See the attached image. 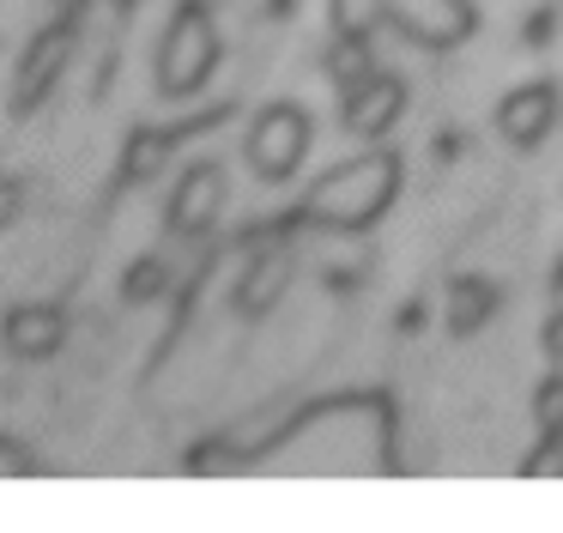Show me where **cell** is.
Returning a JSON list of instances; mask_svg holds the SVG:
<instances>
[{
  "mask_svg": "<svg viewBox=\"0 0 563 533\" xmlns=\"http://www.w3.org/2000/svg\"><path fill=\"white\" fill-rule=\"evenodd\" d=\"M400 104H406V85L388 79V73H369L364 85H352V91H345V128L364 133V140H382V133H388V121L400 116Z\"/></svg>",
  "mask_w": 563,
  "mask_h": 533,
  "instance_id": "52a82bcc",
  "label": "cell"
},
{
  "mask_svg": "<svg viewBox=\"0 0 563 533\" xmlns=\"http://www.w3.org/2000/svg\"><path fill=\"white\" fill-rule=\"evenodd\" d=\"M394 176H400V164H394V157H382V152L376 157H357V164L333 170V176L309 194V218L340 225V230L369 225V218L394 200Z\"/></svg>",
  "mask_w": 563,
  "mask_h": 533,
  "instance_id": "6da1fadb",
  "label": "cell"
},
{
  "mask_svg": "<svg viewBox=\"0 0 563 533\" xmlns=\"http://www.w3.org/2000/svg\"><path fill=\"white\" fill-rule=\"evenodd\" d=\"M219 206H224V176L212 164H195L170 194V230L176 237H200L219 218Z\"/></svg>",
  "mask_w": 563,
  "mask_h": 533,
  "instance_id": "8992f818",
  "label": "cell"
},
{
  "mask_svg": "<svg viewBox=\"0 0 563 533\" xmlns=\"http://www.w3.org/2000/svg\"><path fill=\"white\" fill-rule=\"evenodd\" d=\"M551 351H563V322H558V334H551Z\"/></svg>",
  "mask_w": 563,
  "mask_h": 533,
  "instance_id": "d6986e66",
  "label": "cell"
},
{
  "mask_svg": "<svg viewBox=\"0 0 563 533\" xmlns=\"http://www.w3.org/2000/svg\"><path fill=\"white\" fill-rule=\"evenodd\" d=\"M382 7H388V19L400 24L406 36H418V43H430V48L461 43V36L473 31L466 0H382Z\"/></svg>",
  "mask_w": 563,
  "mask_h": 533,
  "instance_id": "5b68a950",
  "label": "cell"
},
{
  "mask_svg": "<svg viewBox=\"0 0 563 533\" xmlns=\"http://www.w3.org/2000/svg\"><path fill=\"white\" fill-rule=\"evenodd\" d=\"M328 73H333V85H364L369 79V48H364V36H340L333 43V55H328Z\"/></svg>",
  "mask_w": 563,
  "mask_h": 533,
  "instance_id": "7c38bea8",
  "label": "cell"
},
{
  "mask_svg": "<svg viewBox=\"0 0 563 533\" xmlns=\"http://www.w3.org/2000/svg\"><path fill=\"white\" fill-rule=\"evenodd\" d=\"M551 116H558V97H551V85H521V91H509V97H503L497 128L509 133L515 145H533L539 133L551 128Z\"/></svg>",
  "mask_w": 563,
  "mask_h": 533,
  "instance_id": "9c48e42d",
  "label": "cell"
},
{
  "mask_svg": "<svg viewBox=\"0 0 563 533\" xmlns=\"http://www.w3.org/2000/svg\"><path fill=\"white\" fill-rule=\"evenodd\" d=\"M164 157H170V133L164 128H146L128 140V157H122V176L128 182H152L164 170Z\"/></svg>",
  "mask_w": 563,
  "mask_h": 533,
  "instance_id": "8fae6325",
  "label": "cell"
},
{
  "mask_svg": "<svg viewBox=\"0 0 563 533\" xmlns=\"http://www.w3.org/2000/svg\"><path fill=\"white\" fill-rule=\"evenodd\" d=\"M62 334H67V322L49 303H25V309L7 315V351H13V358H49V351L62 346Z\"/></svg>",
  "mask_w": 563,
  "mask_h": 533,
  "instance_id": "ba28073f",
  "label": "cell"
},
{
  "mask_svg": "<svg viewBox=\"0 0 563 533\" xmlns=\"http://www.w3.org/2000/svg\"><path fill=\"white\" fill-rule=\"evenodd\" d=\"M285 273H291V261H285L279 249L273 254H261L255 266H249V279H243V291H236V309H249V315H261L273 297L285 291Z\"/></svg>",
  "mask_w": 563,
  "mask_h": 533,
  "instance_id": "30bf717a",
  "label": "cell"
},
{
  "mask_svg": "<svg viewBox=\"0 0 563 533\" xmlns=\"http://www.w3.org/2000/svg\"><path fill=\"white\" fill-rule=\"evenodd\" d=\"M158 291H164V261L128 266V303H146V297H158Z\"/></svg>",
  "mask_w": 563,
  "mask_h": 533,
  "instance_id": "9a60e30c",
  "label": "cell"
},
{
  "mask_svg": "<svg viewBox=\"0 0 563 533\" xmlns=\"http://www.w3.org/2000/svg\"><path fill=\"white\" fill-rule=\"evenodd\" d=\"M382 19H388L382 0H333V24H340V36H369Z\"/></svg>",
  "mask_w": 563,
  "mask_h": 533,
  "instance_id": "4fadbf2b",
  "label": "cell"
},
{
  "mask_svg": "<svg viewBox=\"0 0 563 533\" xmlns=\"http://www.w3.org/2000/svg\"><path fill=\"white\" fill-rule=\"evenodd\" d=\"M74 61V24H49V31L37 36V43L25 48V61H19V91H13V109H37L43 97L55 91V79H62V67Z\"/></svg>",
  "mask_w": 563,
  "mask_h": 533,
  "instance_id": "277c9868",
  "label": "cell"
},
{
  "mask_svg": "<svg viewBox=\"0 0 563 533\" xmlns=\"http://www.w3.org/2000/svg\"><path fill=\"white\" fill-rule=\"evenodd\" d=\"M13 213H19V188H13L7 176H0V230L13 225Z\"/></svg>",
  "mask_w": 563,
  "mask_h": 533,
  "instance_id": "ac0fdd59",
  "label": "cell"
},
{
  "mask_svg": "<svg viewBox=\"0 0 563 533\" xmlns=\"http://www.w3.org/2000/svg\"><path fill=\"white\" fill-rule=\"evenodd\" d=\"M19 472H37L31 448H19L13 436H0V479H19Z\"/></svg>",
  "mask_w": 563,
  "mask_h": 533,
  "instance_id": "e0dca14e",
  "label": "cell"
},
{
  "mask_svg": "<svg viewBox=\"0 0 563 533\" xmlns=\"http://www.w3.org/2000/svg\"><path fill=\"white\" fill-rule=\"evenodd\" d=\"M539 424H545V431H563V376H551V382L539 388Z\"/></svg>",
  "mask_w": 563,
  "mask_h": 533,
  "instance_id": "2e32d148",
  "label": "cell"
},
{
  "mask_svg": "<svg viewBox=\"0 0 563 533\" xmlns=\"http://www.w3.org/2000/svg\"><path fill=\"white\" fill-rule=\"evenodd\" d=\"M490 309V285H478V279H466L461 291H454V309H449V327L454 334H473L478 315Z\"/></svg>",
  "mask_w": 563,
  "mask_h": 533,
  "instance_id": "5bb4252c",
  "label": "cell"
},
{
  "mask_svg": "<svg viewBox=\"0 0 563 533\" xmlns=\"http://www.w3.org/2000/svg\"><path fill=\"white\" fill-rule=\"evenodd\" d=\"M212 61H219V36H212L207 7H183L170 19V36L158 48V91L164 97H188L207 85Z\"/></svg>",
  "mask_w": 563,
  "mask_h": 533,
  "instance_id": "7a4b0ae2",
  "label": "cell"
},
{
  "mask_svg": "<svg viewBox=\"0 0 563 533\" xmlns=\"http://www.w3.org/2000/svg\"><path fill=\"white\" fill-rule=\"evenodd\" d=\"M309 152V116L291 104H273L255 116V128H249V164H255V176L267 182H285L297 164H303Z\"/></svg>",
  "mask_w": 563,
  "mask_h": 533,
  "instance_id": "3957f363",
  "label": "cell"
},
{
  "mask_svg": "<svg viewBox=\"0 0 563 533\" xmlns=\"http://www.w3.org/2000/svg\"><path fill=\"white\" fill-rule=\"evenodd\" d=\"M55 7H62V12H74V7H86V0H55Z\"/></svg>",
  "mask_w": 563,
  "mask_h": 533,
  "instance_id": "ffe728a7",
  "label": "cell"
}]
</instances>
